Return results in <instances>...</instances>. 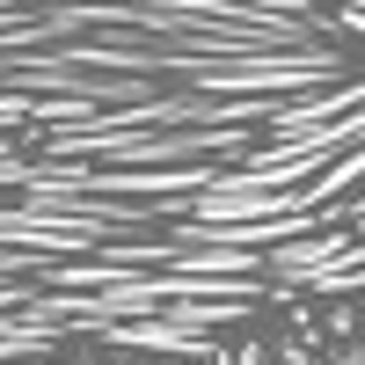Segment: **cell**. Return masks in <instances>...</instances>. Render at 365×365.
Instances as JSON below:
<instances>
[{
  "label": "cell",
  "mask_w": 365,
  "mask_h": 365,
  "mask_svg": "<svg viewBox=\"0 0 365 365\" xmlns=\"http://www.w3.org/2000/svg\"><path fill=\"white\" fill-rule=\"evenodd\" d=\"M0 8H22V0H0Z\"/></svg>",
  "instance_id": "obj_3"
},
{
  "label": "cell",
  "mask_w": 365,
  "mask_h": 365,
  "mask_svg": "<svg viewBox=\"0 0 365 365\" xmlns=\"http://www.w3.org/2000/svg\"><path fill=\"white\" fill-rule=\"evenodd\" d=\"M285 365H307V351H299V344H285Z\"/></svg>",
  "instance_id": "obj_2"
},
{
  "label": "cell",
  "mask_w": 365,
  "mask_h": 365,
  "mask_svg": "<svg viewBox=\"0 0 365 365\" xmlns=\"http://www.w3.org/2000/svg\"><path fill=\"white\" fill-rule=\"evenodd\" d=\"M329 365H365V351H336V358H329Z\"/></svg>",
  "instance_id": "obj_1"
}]
</instances>
